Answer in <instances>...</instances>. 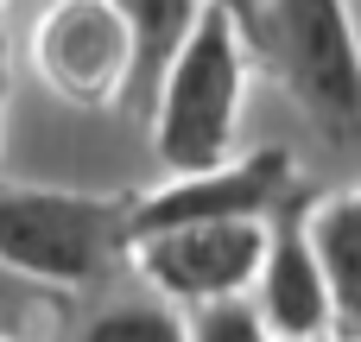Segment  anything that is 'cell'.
<instances>
[{
	"mask_svg": "<svg viewBox=\"0 0 361 342\" xmlns=\"http://www.w3.org/2000/svg\"><path fill=\"white\" fill-rule=\"evenodd\" d=\"M127 197L51 190V184H0V267L57 292L89 298L127 267Z\"/></svg>",
	"mask_w": 361,
	"mask_h": 342,
	"instance_id": "1",
	"label": "cell"
},
{
	"mask_svg": "<svg viewBox=\"0 0 361 342\" xmlns=\"http://www.w3.org/2000/svg\"><path fill=\"white\" fill-rule=\"evenodd\" d=\"M241 102H247V32L209 0L184 32V44L171 51V63L159 70V89L146 102L159 165L178 178V171H209L235 159Z\"/></svg>",
	"mask_w": 361,
	"mask_h": 342,
	"instance_id": "2",
	"label": "cell"
},
{
	"mask_svg": "<svg viewBox=\"0 0 361 342\" xmlns=\"http://www.w3.org/2000/svg\"><path fill=\"white\" fill-rule=\"evenodd\" d=\"M247 44H260L267 70L324 140L349 146L361 133V57L343 0H260Z\"/></svg>",
	"mask_w": 361,
	"mask_h": 342,
	"instance_id": "3",
	"label": "cell"
},
{
	"mask_svg": "<svg viewBox=\"0 0 361 342\" xmlns=\"http://www.w3.org/2000/svg\"><path fill=\"white\" fill-rule=\"evenodd\" d=\"M298 159L286 146H260V152H235L209 171H178L159 190H133L127 197V241L152 235V228H184V222H267V209L298 184Z\"/></svg>",
	"mask_w": 361,
	"mask_h": 342,
	"instance_id": "4",
	"label": "cell"
},
{
	"mask_svg": "<svg viewBox=\"0 0 361 342\" xmlns=\"http://www.w3.org/2000/svg\"><path fill=\"white\" fill-rule=\"evenodd\" d=\"M260 248H267L260 222H184V228L140 235L127 248V260L146 292H159L178 311H197V305L247 298V286L260 273Z\"/></svg>",
	"mask_w": 361,
	"mask_h": 342,
	"instance_id": "5",
	"label": "cell"
},
{
	"mask_svg": "<svg viewBox=\"0 0 361 342\" xmlns=\"http://www.w3.org/2000/svg\"><path fill=\"white\" fill-rule=\"evenodd\" d=\"M127 63V25L108 0H51L32 25V70L76 108H121Z\"/></svg>",
	"mask_w": 361,
	"mask_h": 342,
	"instance_id": "6",
	"label": "cell"
},
{
	"mask_svg": "<svg viewBox=\"0 0 361 342\" xmlns=\"http://www.w3.org/2000/svg\"><path fill=\"white\" fill-rule=\"evenodd\" d=\"M317 190L298 178L273 209H267V248H260V273L247 286V305L254 317L267 324L273 342H298V336H336V311H330V292H324V273L311 260V241H305V203Z\"/></svg>",
	"mask_w": 361,
	"mask_h": 342,
	"instance_id": "7",
	"label": "cell"
},
{
	"mask_svg": "<svg viewBox=\"0 0 361 342\" xmlns=\"http://www.w3.org/2000/svg\"><path fill=\"white\" fill-rule=\"evenodd\" d=\"M305 241H311V260L324 273L336 336L355 342V330H361V197L355 190L311 197L305 203Z\"/></svg>",
	"mask_w": 361,
	"mask_h": 342,
	"instance_id": "8",
	"label": "cell"
},
{
	"mask_svg": "<svg viewBox=\"0 0 361 342\" xmlns=\"http://www.w3.org/2000/svg\"><path fill=\"white\" fill-rule=\"evenodd\" d=\"M108 6H114V19L127 25V51H133L121 108H127V114H146V102H152V89H159V70L171 63V51L184 44V32L197 25V13H203L209 0H108Z\"/></svg>",
	"mask_w": 361,
	"mask_h": 342,
	"instance_id": "9",
	"label": "cell"
},
{
	"mask_svg": "<svg viewBox=\"0 0 361 342\" xmlns=\"http://www.w3.org/2000/svg\"><path fill=\"white\" fill-rule=\"evenodd\" d=\"M51 342H184V311L146 286H102L95 305L57 317Z\"/></svg>",
	"mask_w": 361,
	"mask_h": 342,
	"instance_id": "10",
	"label": "cell"
},
{
	"mask_svg": "<svg viewBox=\"0 0 361 342\" xmlns=\"http://www.w3.org/2000/svg\"><path fill=\"white\" fill-rule=\"evenodd\" d=\"M63 311H70V298H57V292L0 267V342H38Z\"/></svg>",
	"mask_w": 361,
	"mask_h": 342,
	"instance_id": "11",
	"label": "cell"
},
{
	"mask_svg": "<svg viewBox=\"0 0 361 342\" xmlns=\"http://www.w3.org/2000/svg\"><path fill=\"white\" fill-rule=\"evenodd\" d=\"M184 342H273V336L247 298H222V305H197L184 317Z\"/></svg>",
	"mask_w": 361,
	"mask_h": 342,
	"instance_id": "12",
	"label": "cell"
},
{
	"mask_svg": "<svg viewBox=\"0 0 361 342\" xmlns=\"http://www.w3.org/2000/svg\"><path fill=\"white\" fill-rule=\"evenodd\" d=\"M6 95H13V57H6V32H0V121H6Z\"/></svg>",
	"mask_w": 361,
	"mask_h": 342,
	"instance_id": "13",
	"label": "cell"
},
{
	"mask_svg": "<svg viewBox=\"0 0 361 342\" xmlns=\"http://www.w3.org/2000/svg\"><path fill=\"white\" fill-rule=\"evenodd\" d=\"M216 6H222V13H228V19L247 32V25H254V6H260V0H216Z\"/></svg>",
	"mask_w": 361,
	"mask_h": 342,
	"instance_id": "14",
	"label": "cell"
},
{
	"mask_svg": "<svg viewBox=\"0 0 361 342\" xmlns=\"http://www.w3.org/2000/svg\"><path fill=\"white\" fill-rule=\"evenodd\" d=\"M298 342H349V336H298Z\"/></svg>",
	"mask_w": 361,
	"mask_h": 342,
	"instance_id": "15",
	"label": "cell"
},
{
	"mask_svg": "<svg viewBox=\"0 0 361 342\" xmlns=\"http://www.w3.org/2000/svg\"><path fill=\"white\" fill-rule=\"evenodd\" d=\"M0 13H6V0H0Z\"/></svg>",
	"mask_w": 361,
	"mask_h": 342,
	"instance_id": "16",
	"label": "cell"
}]
</instances>
